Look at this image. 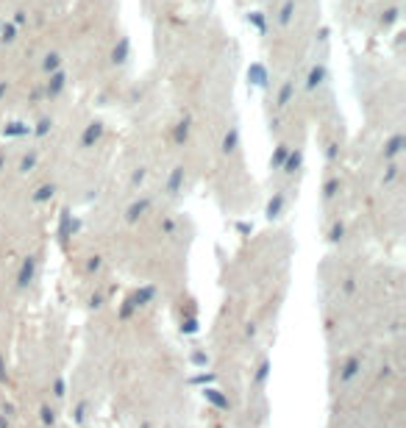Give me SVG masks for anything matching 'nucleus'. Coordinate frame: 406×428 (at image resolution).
<instances>
[{
    "mask_svg": "<svg viewBox=\"0 0 406 428\" xmlns=\"http://www.w3.org/2000/svg\"><path fill=\"white\" fill-rule=\"evenodd\" d=\"M287 259L242 264L209 331V359L228 428H262L270 414V353L284 306Z\"/></svg>",
    "mask_w": 406,
    "mask_h": 428,
    "instance_id": "1",
    "label": "nucleus"
},
{
    "mask_svg": "<svg viewBox=\"0 0 406 428\" xmlns=\"http://www.w3.org/2000/svg\"><path fill=\"white\" fill-rule=\"evenodd\" d=\"M323 336L329 356L376 342H404L401 278L387 270L339 262L323 278Z\"/></svg>",
    "mask_w": 406,
    "mask_h": 428,
    "instance_id": "2",
    "label": "nucleus"
},
{
    "mask_svg": "<svg viewBox=\"0 0 406 428\" xmlns=\"http://www.w3.org/2000/svg\"><path fill=\"white\" fill-rule=\"evenodd\" d=\"M326 428H406L404 342H376L329 356Z\"/></svg>",
    "mask_w": 406,
    "mask_h": 428,
    "instance_id": "3",
    "label": "nucleus"
}]
</instances>
